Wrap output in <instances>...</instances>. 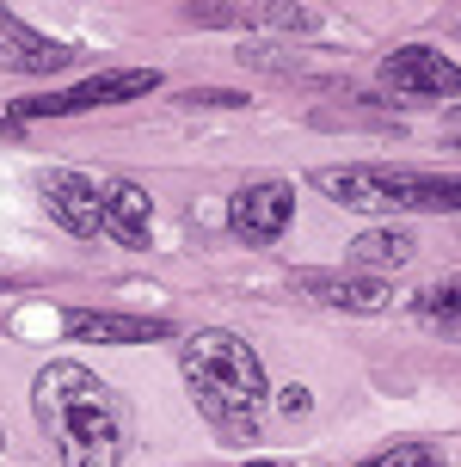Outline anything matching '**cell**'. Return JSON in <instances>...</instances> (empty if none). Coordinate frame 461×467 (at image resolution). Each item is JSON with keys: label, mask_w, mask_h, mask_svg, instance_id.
<instances>
[{"label": "cell", "mask_w": 461, "mask_h": 467, "mask_svg": "<svg viewBox=\"0 0 461 467\" xmlns=\"http://www.w3.org/2000/svg\"><path fill=\"white\" fill-rule=\"evenodd\" d=\"M99 215H105V234L117 246H148V234H154V197L136 179H105L99 185Z\"/></svg>", "instance_id": "8fae6325"}, {"label": "cell", "mask_w": 461, "mask_h": 467, "mask_svg": "<svg viewBox=\"0 0 461 467\" xmlns=\"http://www.w3.org/2000/svg\"><path fill=\"white\" fill-rule=\"evenodd\" d=\"M191 25H271V31H320L314 6L296 0H253V6H191Z\"/></svg>", "instance_id": "7c38bea8"}, {"label": "cell", "mask_w": 461, "mask_h": 467, "mask_svg": "<svg viewBox=\"0 0 461 467\" xmlns=\"http://www.w3.org/2000/svg\"><path fill=\"white\" fill-rule=\"evenodd\" d=\"M62 327L80 345H161V338H173V320H154V314H99V307H74Z\"/></svg>", "instance_id": "9c48e42d"}, {"label": "cell", "mask_w": 461, "mask_h": 467, "mask_svg": "<svg viewBox=\"0 0 461 467\" xmlns=\"http://www.w3.org/2000/svg\"><path fill=\"white\" fill-rule=\"evenodd\" d=\"M68 62H74L68 44H56V37H44V31H31L19 13L0 6V68H6V74H56V68H68Z\"/></svg>", "instance_id": "30bf717a"}, {"label": "cell", "mask_w": 461, "mask_h": 467, "mask_svg": "<svg viewBox=\"0 0 461 467\" xmlns=\"http://www.w3.org/2000/svg\"><path fill=\"white\" fill-rule=\"evenodd\" d=\"M289 215H296V185H283V179H258V185L234 191L228 228H234V240H246V246H271L277 234L289 228Z\"/></svg>", "instance_id": "8992f818"}, {"label": "cell", "mask_w": 461, "mask_h": 467, "mask_svg": "<svg viewBox=\"0 0 461 467\" xmlns=\"http://www.w3.org/2000/svg\"><path fill=\"white\" fill-rule=\"evenodd\" d=\"M37 191H44L49 215H56L74 240L105 234V215H99V185H92L87 172H74V166H49L44 179H37Z\"/></svg>", "instance_id": "52a82bcc"}, {"label": "cell", "mask_w": 461, "mask_h": 467, "mask_svg": "<svg viewBox=\"0 0 461 467\" xmlns=\"http://www.w3.org/2000/svg\"><path fill=\"white\" fill-rule=\"evenodd\" d=\"M418 240L413 228H369L351 240V265L363 271V277H375V271H400V265H413Z\"/></svg>", "instance_id": "4fadbf2b"}, {"label": "cell", "mask_w": 461, "mask_h": 467, "mask_svg": "<svg viewBox=\"0 0 461 467\" xmlns=\"http://www.w3.org/2000/svg\"><path fill=\"white\" fill-rule=\"evenodd\" d=\"M184 105H246V93H228V87H191V93H184Z\"/></svg>", "instance_id": "e0dca14e"}, {"label": "cell", "mask_w": 461, "mask_h": 467, "mask_svg": "<svg viewBox=\"0 0 461 467\" xmlns=\"http://www.w3.org/2000/svg\"><path fill=\"white\" fill-rule=\"evenodd\" d=\"M314 191L357 215H461V172H413V166H320Z\"/></svg>", "instance_id": "3957f363"}, {"label": "cell", "mask_w": 461, "mask_h": 467, "mask_svg": "<svg viewBox=\"0 0 461 467\" xmlns=\"http://www.w3.org/2000/svg\"><path fill=\"white\" fill-rule=\"evenodd\" d=\"M277 406H283V419H308V412H314V394H308L301 381H289V388L277 394Z\"/></svg>", "instance_id": "2e32d148"}, {"label": "cell", "mask_w": 461, "mask_h": 467, "mask_svg": "<svg viewBox=\"0 0 461 467\" xmlns=\"http://www.w3.org/2000/svg\"><path fill=\"white\" fill-rule=\"evenodd\" d=\"M296 289L314 296L320 307H345V314H382L393 302L388 283L363 277V271H296Z\"/></svg>", "instance_id": "ba28073f"}, {"label": "cell", "mask_w": 461, "mask_h": 467, "mask_svg": "<svg viewBox=\"0 0 461 467\" xmlns=\"http://www.w3.org/2000/svg\"><path fill=\"white\" fill-rule=\"evenodd\" d=\"M31 412L49 431L62 467H117L123 462V406L80 363H44L31 381Z\"/></svg>", "instance_id": "7a4b0ae2"}, {"label": "cell", "mask_w": 461, "mask_h": 467, "mask_svg": "<svg viewBox=\"0 0 461 467\" xmlns=\"http://www.w3.org/2000/svg\"><path fill=\"white\" fill-rule=\"evenodd\" d=\"M418 314H424V320H461V271L431 283V289L418 296Z\"/></svg>", "instance_id": "9a60e30c"}, {"label": "cell", "mask_w": 461, "mask_h": 467, "mask_svg": "<svg viewBox=\"0 0 461 467\" xmlns=\"http://www.w3.org/2000/svg\"><path fill=\"white\" fill-rule=\"evenodd\" d=\"M382 87L400 99H461V68L431 44H406L382 56Z\"/></svg>", "instance_id": "5b68a950"}, {"label": "cell", "mask_w": 461, "mask_h": 467, "mask_svg": "<svg viewBox=\"0 0 461 467\" xmlns=\"http://www.w3.org/2000/svg\"><path fill=\"white\" fill-rule=\"evenodd\" d=\"M179 369H184V388H191V400H197V412L209 419L215 437L258 443L271 388H265V363H258V350L246 338H234L222 327L191 332L179 345Z\"/></svg>", "instance_id": "6da1fadb"}, {"label": "cell", "mask_w": 461, "mask_h": 467, "mask_svg": "<svg viewBox=\"0 0 461 467\" xmlns=\"http://www.w3.org/2000/svg\"><path fill=\"white\" fill-rule=\"evenodd\" d=\"M363 467H449V455L431 449V443H393V449H382V455H369Z\"/></svg>", "instance_id": "5bb4252c"}, {"label": "cell", "mask_w": 461, "mask_h": 467, "mask_svg": "<svg viewBox=\"0 0 461 467\" xmlns=\"http://www.w3.org/2000/svg\"><path fill=\"white\" fill-rule=\"evenodd\" d=\"M0 443H6V437H0Z\"/></svg>", "instance_id": "d6986e66"}, {"label": "cell", "mask_w": 461, "mask_h": 467, "mask_svg": "<svg viewBox=\"0 0 461 467\" xmlns=\"http://www.w3.org/2000/svg\"><path fill=\"white\" fill-rule=\"evenodd\" d=\"M246 467H277V462H246Z\"/></svg>", "instance_id": "ac0fdd59"}, {"label": "cell", "mask_w": 461, "mask_h": 467, "mask_svg": "<svg viewBox=\"0 0 461 467\" xmlns=\"http://www.w3.org/2000/svg\"><path fill=\"white\" fill-rule=\"evenodd\" d=\"M161 93V68H111V74H92L68 93H44V99H19L13 117H74V111H99V105H123V99H148Z\"/></svg>", "instance_id": "277c9868"}]
</instances>
